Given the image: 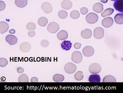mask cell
<instances>
[{"instance_id": "cell-38", "label": "cell", "mask_w": 123, "mask_h": 93, "mask_svg": "<svg viewBox=\"0 0 123 93\" xmlns=\"http://www.w3.org/2000/svg\"><path fill=\"white\" fill-rule=\"evenodd\" d=\"M31 82H38V79L36 77H33L31 79Z\"/></svg>"}, {"instance_id": "cell-1", "label": "cell", "mask_w": 123, "mask_h": 93, "mask_svg": "<svg viewBox=\"0 0 123 93\" xmlns=\"http://www.w3.org/2000/svg\"><path fill=\"white\" fill-rule=\"evenodd\" d=\"M98 16L97 14L94 13H90L86 17V20L89 23L93 24L96 23L98 20Z\"/></svg>"}, {"instance_id": "cell-8", "label": "cell", "mask_w": 123, "mask_h": 93, "mask_svg": "<svg viewBox=\"0 0 123 93\" xmlns=\"http://www.w3.org/2000/svg\"><path fill=\"white\" fill-rule=\"evenodd\" d=\"M41 8L45 13H49L52 11L53 7L51 4L48 2H45L42 3Z\"/></svg>"}, {"instance_id": "cell-5", "label": "cell", "mask_w": 123, "mask_h": 93, "mask_svg": "<svg viewBox=\"0 0 123 93\" xmlns=\"http://www.w3.org/2000/svg\"><path fill=\"white\" fill-rule=\"evenodd\" d=\"M66 73L69 74L74 73L77 70V66L72 63H68L66 64L64 67Z\"/></svg>"}, {"instance_id": "cell-23", "label": "cell", "mask_w": 123, "mask_h": 93, "mask_svg": "<svg viewBox=\"0 0 123 93\" xmlns=\"http://www.w3.org/2000/svg\"><path fill=\"white\" fill-rule=\"evenodd\" d=\"M116 80L113 76L108 75L104 77L103 80V82H116Z\"/></svg>"}, {"instance_id": "cell-37", "label": "cell", "mask_w": 123, "mask_h": 93, "mask_svg": "<svg viewBox=\"0 0 123 93\" xmlns=\"http://www.w3.org/2000/svg\"><path fill=\"white\" fill-rule=\"evenodd\" d=\"M28 35L30 37H33L35 36V33L34 31H30L28 32Z\"/></svg>"}, {"instance_id": "cell-7", "label": "cell", "mask_w": 123, "mask_h": 93, "mask_svg": "<svg viewBox=\"0 0 123 93\" xmlns=\"http://www.w3.org/2000/svg\"><path fill=\"white\" fill-rule=\"evenodd\" d=\"M94 48L91 46L85 47L82 50L83 53L85 56L86 57L92 56L94 54Z\"/></svg>"}, {"instance_id": "cell-2", "label": "cell", "mask_w": 123, "mask_h": 93, "mask_svg": "<svg viewBox=\"0 0 123 93\" xmlns=\"http://www.w3.org/2000/svg\"><path fill=\"white\" fill-rule=\"evenodd\" d=\"M83 57L81 52L75 51L72 54L71 59L74 63L78 64L81 63Z\"/></svg>"}, {"instance_id": "cell-35", "label": "cell", "mask_w": 123, "mask_h": 93, "mask_svg": "<svg viewBox=\"0 0 123 93\" xmlns=\"http://www.w3.org/2000/svg\"><path fill=\"white\" fill-rule=\"evenodd\" d=\"M81 46V44L80 43L77 42L75 43L74 45V47L75 49H79Z\"/></svg>"}, {"instance_id": "cell-31", "label": "cell", "mask_w": 123, "mask_h": 93, "mask_svg": "<svg viewBox=\"0 0 123 93\" xmlns=\"http://www.w3.org/2000/svg\"><path fill=\"white\" fill-rule=\"evenodd\" d=\"M8 62L7 60L4 58L0 59V66L2 67H4L7 65Z\"/></svg>"}, {"instance_id": "cell-15", "label": "cell", "mask_w": 123, "mask_h": 93, "mask_svg": "<svg viewBox=\"0 0 123 93\" xmlns=\"http://www.w3.org/2000/svg\"><path fill=\"white\" fill-rule=\"evenodd\" d=\"M57 36L59 40H65L67 39L68 37V33L65 30H62L58 33Z\"/></svg>"}, {"instance_id": "cell-13", "label": "cell", "mask_w": 123, "mask_h": 93, "mask_svg": "<svg viewBox=\"0 0 123 93\" xmlns=\"http://www.w3.org/2000/svg\"><path fill=\"white\" fill-rule=\"evenodd\" d=\"M81 35L82 37L84 39H88L90 38L92 35V32L91 30L88 28L82 31L81 33Z\"/></svg>"}, {"instance_id": "cell-24", "label": "cell", "mask_w": 123, "mask_h": 93, "mask_svg": "<svg viewBox=\"0 0 123 93\" xmlns=\"http://www.w3.org/2000/svg\"><path fill=\"white\" fill-rule=\"evenodd\" d=\"M53 79L56 82H61L63 81L64 80V76L62 75L56 74L53 76Z\"/></svg>"}, {"instance_id": "cell-29", "label": "cell", "mask_w": 123, "mask_h": 93, "mask_svg": "<svg viewBox=\"0 0 123 93\" xmlns=\"http://www.w3.org/2000/svg\"><path fill=\"white\" fill-rule=\"evenodd\" d=\"M58 16L62 19H65L67 17L68 13L67 12L63 10H61L59 12Z\"/></svg>"}, {"instance_id": "cell-11", "label": "cell", "mask_w": 123, "mask_h": 93, "mask_svg": "<svg viewBox=\"0 0 123 93\" xmlns=\"http://www.w3.org/2000/svg\"><path fill=\"white\" fill-rule=\"evenodd\" d=\"M6 41L8 42L9 45H13L17 43L18 40L15 36L12 35H8L6 38Z\"/></svg>"}, {"instance_id": "cell-6", "label": "cell", "mask_w": 123, "mask_h": 93, "mask_svg": "<svg viewBox=\"0 0 123 93\" xmlns=\"http://www.w3.org/2000/svg\"><path fill=\"white\" fill-rule=\"evenodd\" d=\"M104 36V30L101 27H97L94 31V36L96 39H102Z\"/></svg>"}, {"instance_id": "cell-22", "label": "cell", "mask_w": 123, "mask_h": 93, "mask_svg": "<svg viewBox=\"0 0 123 93\" xmlns=\"http://www.w3.org/2000/svg\"><path fill=\"white\" fill-rule=\"evenodd\" d=\"M37 22L40 26L42 27H44L48 24V20L46 17H42L39 19Z\"/></svg>"}, {"instance_id": "cell-9", "label": "cell", "mask_w": 123, "mask_h": 93, "mask_svg": "<svg viewBox=\"0 0 123 93\" xmlns=\"http://www.w3.org/2000/svg\"><path fill=\"white\" fill-rule=\"evenodd\" d=\"M113 19L111 17H107L104 18L102 21V24L104 27L106 28H109L113 24Z\"/></svg>"}, {"instance_id": "cell-14", "label": "cell", "mask_w": 123, "mask_h": 93, "mask_svg": "<svg viewBox=\"0 0 123 93\" xmlns=\"http://www.w3.org/2000/svg\"><path fill=\"white\" fill-rule=\"evenodd\" d=\"M61 6L63 8L66 10H68L72 8V3L70 0H65L62 2Z\"/></svg>"}, {"instance_id": "cell-20", "label": "cell", "mask_w": 123, "mask_h": 93, "mask_svg": "<svg viewBox=\"0 0 123 93\" xmlns=\"http://www.w3.org/2000/svg\"><path fill=\"white\" fill-rule=\"evenodd\" d=\"M114 20L116 23L121 25L123 23V14L122 13H118L115 16Z\"/></svg>"}, {"instance_id": "cell-10", "label": "cell", "mask_w": 123, "mask_h": 93, "mask_svg": "<svg viewBox=\"0 0 123 93\" xmlns=\"http://www.w3.org/2000/svg\"><path fill=\"white\" fill-rule=\"evenodd\" d=\"M113 6L116 10L120 12L123 13V0H115Z\"/></svg>"}, {"instance_id": "cell-25", "label": "cell", "mask_w": 123, "mask_h": 93, "mask_svg": "<svg viewBox=\"0 0 123 93\" xmlns=\"http://www.w3.org/2000/svg\"><path fill=\"white\" fill-rule=\"evenodd\" d=\"M114 11V9L110 8H108L105 9L103 12L101 13V15L103 17L110 16L112 15Z\"/></svg>"}, {"instance_id": "cell-21", "label": "cell", "mask_w": 123, "mask_h": 93, "mask_svg": "<svg viewBox=\"0 0 123 93\" xmlns=\"http://www.w3.org/2000/svg\"><path fill=\"white\" fill-rule=\"evenodd\" d=\"M28 1L27 0H16L15 4L18 7L23 8L27 5Z\"/></svg>"}, {"instance_id": "cell-12", "label": "cell", "mask_w": 123, "mask_h": 93, "mask_svg": "<svg viewBox=\"0 0 123 93\" xmlns=\"http://www.w3.org/2000/svg\"><path fill=\"white\" fill-rule=\"evenodd\" d=\"M20 49L21 51L23 52H29L31 49V46L29 43L23 42L20 45Z\"/></svg>"}, {"instance_id": "cell-16", "label": "cell", "mask_w": 123, "mask_h": 93, "mask_svg": "<svg viewBox=\"0 0 123 93\" xmlns=\"http://www.w3.org/2000/svg\"><path fill=\"white\" fill-rule=\"evenodd\" d=\"M9 27L8 24L5 21L0 22V32L2 34L7 32Z\"/></svg>"}, {"instance_id": "cell-19", "label": "cell", "mask_w": 123, "mask_h": 93, "mask_svg": "<svg viewBox=\"0 0 123 93\" xmlns=\"http://www.w3.org/2000/svg\"><path fill=\"white\" fill-rule=\"evenodd\" d=\"M88 80L90 82H100L101 78L98 75H92L89 76Z\"/></svg>"}, {"instance_id": "cell-28", "label": "cell", "mask_w": 123, "mask_h": 93, "mask_svg": "<svg viewBox=\"0 0 123 93\" xmlns=\"http://www.w3.org/2000/svg\"><path fill=\"white\" fill-rule=\"evenodd\" d=\"M71 17L73 19H77L80 16V13L77 10H73L70 13Z\"/></svg>"}, {"instance_id": "cell-39", "label": "cell", "mask_w": 123, "mask_h": 93, "mask_svg": "<svg viewBox=\"0 0 123 93\" xmlns=\"http://www.w3.org/2000/svg\"><path fill=\"white\" fill-rule=\"evenodd\" d=\"M9 33H11V34H14L15 33L16 31L15 30L11 29L9 30Z\"/></svg>"}, {"instance_id": "cell-34", "label": "cell", "mask_w": 123, "mask_h": 93, "mask_svg": "<svg viewBox=\"0 0 123 93\" xmlns=\"http://www.w3.org/2000/svg\"><path fill=\"white\" fill-rule=\"evenodd\" d=\"M0 11H2L4 10L5 9L6 5V4L3 1H0Z\"/></svg>"}, {"instance_id": "cell-4", "label": "cell", "mask_w": 123, "mask_h": 93, "mask_svg": "<svg viewBox=\"0 0 123 93\" xmlns=\"http://www.w3.org/2000/svg\"><path fill=\"white\" fill-rule=\"evenodd\" d=\"M60 29V26L57 23L53 22L49 24L47 29L48 31L51 33H56Z\"/></svg>"}, {"instance_id": "cell-3", "label": "cell", "mask_w": 123, "mask_h": 93, "mask_svg": "<svg viewBox=\"0 0 123 93\" xmlns=\"http://www.w3.org/2000/svg\"><path fill=\"white\" fill-rule=\"evenodd\" d=\"M101 68L100 64L96 63L92 64L89 67V72L92 74H98L101 71Z\"/></svg>"}, {"instance_id": "cell-40", "label": "cell", "mask_w": 123, "mask_h": 93, "mask_svg": "<svg viewBox=\"0 0 123 93\" xmlns=\"http://www.w3.org/2000/svg\"><path fill=\"white\" fill-rule=\"evenodd\" d=\"M24 60L25 61H27L28 60V58H27V57H26V58H25Z\"/></svg>"}, {"instance_id": "cell-26", "label": "cell", "mask_w": 123, "mask_h": 93, "mask_svg": "<svg viewBox=\"0 0 123 93\" xmlns=\"http://www.w3.org/2000/svg\"><path fill=\"white\" fill-rule=\"evenodd\" d=\"M18 81L19 82H29V78L25 74L23 73L20 76Z\"/></svg>"}, {"instance_id": "cell-32", "label": "cell", "mask_w": 123, "mask_h": 93, "mask_svg": "<svg viewBox=\"0 0 123 93\" xmlns=\"http://www.w3.org/2000/svg\"><path fill=\"white\" fill-rule=\"evenodd\" d=\"M49 42L48 40H42L41 44L42 47H45L49 46Z\"/></svg>"}, {"instance_id": "cell-36", "label": "cell", "mask_w": 123, "mask_h": 93, "mask_svg": "<svg viewBox=\"0 0 123 93\" xmlns=\"http://www.w3.org/2000/svg\"><path fill=\"white\" fill-rule=\"evenodd\" d=\"M24 69L23 68L21 67L18 68L17 69V72L19 73H22L24 72Z\"/></svg>"}, {"instance_id": "cell-17", "label": "cell", "mask_w": 123, "mask_h": 93, "mask_svg": "<svg viewBox=\"0 0 123 93\" xmlns=\"http://www.w3.org/2000/svg\"><path fill=\"white\" fill-rule=\"evenodd\" d=\"M72 44L69 40H64L61 44L62 48L66 51L69 50L72 47Z\"/></svg>"}, {"instance_id": "cell-30", "label": "cell", "mask_w": 123, "mask_h": 93, "mask_svg": "<svg viewBox=\"0 0 123 93\" xmlns=\"http://www.w3.org/2000/svg\"><path fill=\"white\" fill-rule=\"evenodd\" d=\"M27 29L29 30H33L36 28V26L33 23L30 22L27 24L26 25Z\"/></svg>"}, {"instance_id": "cell-27", "label": "cell", "mask_w": 123, "mask_h": 93, "mask_svg": "<svg viewBox=\"0 0 123 93\" xmlns=\"http://www.w3.org/2000/svg\"><path fill=\"white\" fill-rule=\"evenodd\" d=\"M75 79L78 81H81L84 78L83 73L81 71H78L76 73L74 76Z\"/></svg>"}, {"instance_id": "cell-33", "label": "cell", "mask_w": 123, "mask_h": 93, "mask_svg": "<svg viewBox=\"0 0 123 93\" xmlns=\"http://www.w3.org/2000/svg\"><path fill=\"white\" fill-rule=\"evenodd\" d=\"M88 11V9L86 7L82 8L80 9V12L83 15H86Z\"/></svg>"}, {"instance_id": "cell-18", "label": "cell", "mask_w": 123, "mask_h": 93, "mask_svg": "<svg viewBox=\"0 0 123 93\" xmlns=\"http://www.w3.org/2000/svg\"><path fill=\"white\" fill-rule=\"evenodd\" d=\"M103 5L102 4L98 3L94 4L93 7V10L96 13H100L103 10Z\"/></svg>"}]
</instances>
